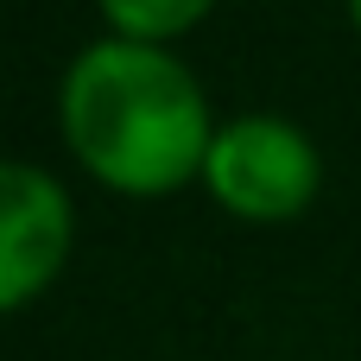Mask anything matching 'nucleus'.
Returning <instances> with one entry per match:
<instances>
[{
  "label": "nucleus",
  "mask_w": 361,
  "mask_h": 361,
  "mask_svg": "<svg viewBox=\"0 0 361 361\" xmlns=\"http://www.w3.org/2000/svg\"><path fill=\"white\" fill-rule=\"evenodd\" d=\"M317 178H324V159H317L311 133L286 114L222 121L209 140V159H203L209 197L241 222H292L298 209H311Z\"/></svg>",
  "instance_id": "obj_2"
},
{
  "label": "nucleus",
  "mask_w": 361,
  "mask_h": 361,
  "mask_svg": "<svg viewBox=\"0 0 361 361\" xmlns=\"http://www.w3.org/2000/svg\"><path fill=\"white\" fill-rule=\"evenodd\" d=\"M70 197L51 171L13 159L0 165V305L25 311L70 260Z\"/></svg>",
  "instance_id": "obj_3"
},
{
  "label": "nucleus",
  "mask_w": 361,
  "mask_h": 361,
  "mask_svg": "<svg viewBox=\"0 0 361 361\" xmlns=\"http://www.w3.org/2000/svg\"><path fill=\"white\" fill-rule=\"evenodd\" d=\"M349 19H355V32H361V0H349Z\"/></svg>",
  "instance_id": "obj_5"
},
{
  "label": "nucleus",
  "mask_w": 361,
  "mask_h": 361,
  "mask_svg": "<svg viewBox=\"0 0 361 361\" xmlns=\"http://www.w3.org/2000/svg\"><path fill=\"white\" fill-rule=\"evenodd\" d=\"M216 0H102V19L114 25V38H140V44H165L178 32H190Z\"/></svg>",
  "instance_id": "obj_4"
},
{
  "label": "nucleus",
  "mask_w": 361,
  "mask_h": 361,
  "mask_svg": "<svg viewBox=\"0 0 361 361\" xmlns=\"http://www.w3.org/2000/svg\"><path fill=\"white\" fill-rule=\"evenodd\" d=\"M63 140L121 197H171L209 159L216 121L197 76L140 38H95L63 76Z\"/></svg>",
  "instance_id": "obj_1"
}]
</instances>
